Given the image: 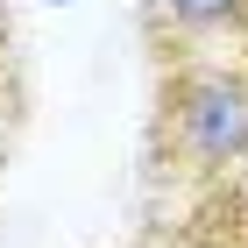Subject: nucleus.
Listing matches in <instances>:
<instances>
[{
	"label": "nucleus",
	"mask_w": 248,
	"mask_h": 248,
	"mask_svg": "<svg viewBox=\"0 0 248 248\" xmlns=\"http://www.w3.org/2000/svg\"><path fill=\"white\" fill-rule=\"evenodd\" d=\"M149 163L170 185H220L248 163V43L163 57Z\"/></svg>",
	"instance_id": "1"
},
{
	"label": "nucleus",
	"mask_w": 248,
	"mask_h": 248,
	"mask_svg": "<svg viewBox=\"0 0 248 248\" xmlns=\"http://www.w3.org/2000/svg\"><path fill=\"white\" fill-rule=\"evenodd\" d=\"M135 21H142L156 57L248 43V0H135Z\"/></svg>",
	"instance_id": "2"
},
{
	"label": "nucleus",
	"mask_w": 248,
	"mask_h": 248,
	"mask_svg": "<svg viewBox=\"0 0 248 248\" xmlns=\"http://www.w3.org/2000/svg\"><path fill=\"white\" fill-rule=\"evenodd\" d=\"M21 121H29V78H21V50H15V21L0 7V163L15 156Z\"/></svg>",
	"instance_id": "3"
}]
</instances>
